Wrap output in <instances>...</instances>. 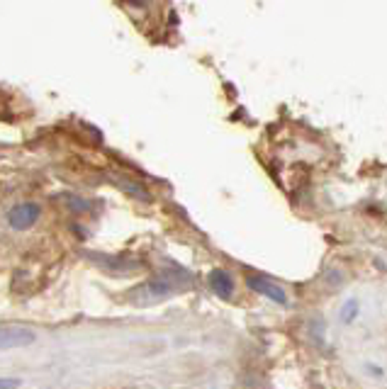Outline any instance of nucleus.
Listing matches in <instances>:
<instances>
[{"mask_svg":"<svg viewBox=\"0 0 387 389\" xmlns=\"http://www.w3.org/2000/svg\"><path fill=\"white\" fill-rule=\"evenodd\" d=\"M176 290H185L178 285V280H168V277H156V280H149V283H144L141 287H137L134 297L137 302L141 304H151V302H161V299H168Z\"/></svg>","mask_w":387,"mask_h":389,"instance_id":"f257e3e1","label":"nucleus"},{"mask_svg":"<svg viewBox=\"0 0 387 389\" xmlns=\"http://www.w3.org/2000/svg\"><path fill=\"white\" fill-rule=\"evenodd\" d=\"M39 217H42V207L37 202H20L8 212V224L17 231H25L37 224Z\"/></svg>","mask_w":387,"mask_h":389,"instance_id":"f03ea898","label":"nucleus"},{"mask_svg":"<svg viewBox=\"0 0 387 389\" xmlns=\"http://www.w3.org/2000/svg\"><path fill=\"white\" fill-rule=\"evenodd\" d=\"M246 285L253 290V292L263 294V297L273 299V302L283 304V307H285V304H288V294H285V290L278 287V285H273V283H268V280H263V277H246Z\"/></svg>","mask_w":387,"mask_h":389,"instance_id":"7ed1b4c3","label":"nucleus"},{"mask_svg":"<svg viewBox=\"0 0 387 389\" xmlns=\"http://www.w3.org/2000/svg\"><path fill=\"white\" fill-rule=\"evenodd\" d=\"M32 341H34V333L27 329H0V351L30 346Z\"/></svg>","mask_w":387,"mask_h":389,"instance_id":"20e7f679","label":"nucleus"},{"mask_svg":"<svg viewBox=\"0 0 387 389\" xmlns=\"http://www.w3.org/2000/svg\"><path fill=\"white\" fill-rule=\"evenodd\" d=\"M210 287L215 290L220 297H231L234 294V280L229 277V272L224 270H212L210 272Z\"/></svg>","mask_w":387,"mask_h":389,"instance_id":"39448f33","label":"nucleus"},{"mask_svg":"<svg viewBox=\"0 0 387 389\" xmlns=\"http://www.w3.org/2000/svg\"><path fill=\"white\" fill-rule=\"evenodd\" d=\"M115 182H117V187H122L127 195H132V198L137 200H144V202H149L151 195L149 190H146L144 185H141L139 180H134V178H127V176H115Z\"/></svg>","mask_w":387,"mask_h":389,"instance_id":"423d86ee","label":"nucleus"},{"mask_svg":"<svg viewBox=\"0 0 387 389\" xmlns=\"http://www.w3.org/2000/svg\"><path fill=\"white\" fill-rule=\"evenodd\" d=\"M355 309H358V307H355V302H346L344 311H341V321H344V324H349V321L353 319Z\"/></svg>","mask_w":387,"mask_h":389,"instance_id":"0eeeda50","label":"nucleus"},{"mask_svg":"<svg viewBox=\"0 0 387 389\" xmlns=\"http://www.w3.org/2000/svg\"><path fill=\"white\" fill-rule=\"evenodd\" d=\"M20 387V379L12 377H0V389H17Z\"/></svg>","mask_w":387,"mask_h":389,"instance_id":"6e6552de","label":"nucleus"}]
</instances>
